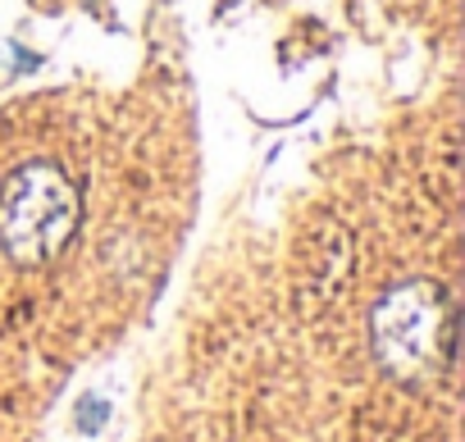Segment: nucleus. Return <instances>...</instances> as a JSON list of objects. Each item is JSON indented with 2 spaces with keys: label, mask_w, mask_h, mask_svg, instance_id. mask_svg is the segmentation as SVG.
I'll return each mask as SVG.
<instances>
[{
  "label": "nucleus",
  "mask_w": 465,
  "mask_h": 442,
  "mask_svg": "<svg viewBox=\"0 0 465 442\" xmlns=\"http://www.w3.org/2000/svg\"><path fill=\"white\" fill-rule=\"evenodd\" d=\"M370 347L388 378L433 383L451 369L456 351V301L433 279L392 283L370 310Z\"/></svg>",
  "instance_id": "nucleus-1"
},
{
  "label": "nucleus",
  "mask_w": 465,
  "mask_h": 442,
  "mask_svg": "<svg viewBox=\"0 0 465 442\" xmlns=\"http://www.w3.org/2000/svg\"><path fill=\"white\" fill-rule=\"evenodd\" d=\"M83 224V192L78 182L51 164L28 160L0 182V251L15 265L55 260Z\"/></svg>",
  "instance_id": "nucleus-2"
}]
</instances>
